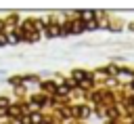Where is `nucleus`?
<instances>
[{
  "mask_svg": "<svg viewBox=\"0 0 134 124\" xmlns=\"http://www.w3.org/2000/svg\"><path fill=\"white\" fill-rule=\"evenodd\" d=\"M57 34H59V27H57V25L48 27V36H57Z\"/></svg>",
  "mask_w": 134,
  "mask_h": 124,
  "instance_id": "nucleus-1",
  "label": "nucleus"
},
{
  "mask_svg": "<svg viewBox=\"0 0 134 124\" xmlns=\"http://www.w3.org/2000/svg\"><path fill=\"white\" fill-rule=\"evenodd\" d=\"M132 88H134V84H132Z\"/></svg>",
  "mask_w": 134,
  "mask_h": 124,
  "instance_id": "nucleus-2",
  "label": "nucleus"
}]
</instances>
